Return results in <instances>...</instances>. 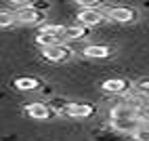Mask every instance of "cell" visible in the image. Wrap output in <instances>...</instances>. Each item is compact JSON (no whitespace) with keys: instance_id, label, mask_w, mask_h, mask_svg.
Segmentation results:
<instances>
[{"instance_id":"13","label":"cell","mask_w":149,"mask_h":141,"mask_svg":"<svg viewBox=\"0 0 149 141\" xmlns=\"http://www.w3.org/2000/svg\"><path fill=\"white\" fill-rule=\"evenodd\" d=\"M36 42L44 48V46H51V44H57V42H63V40L57 38V36H53V34H44V32H40V34L36 36Z\"/></svg>"},{"instance_id":"7","label":"cell","mask_w":149,"mask_h":141,"mask_svg":"<svg viewBox=\"0 0 149 141\" xmlns=\"http://www.w3.org/2000/svg\"><path fill=\"white\" fill-rule=\"evenodd\" d=\"M25 114L29 118H34V120H48L53 116V107L42 103V101H34V103L25 105Z\"/></svg>"},{"instance_id":"11","label":"cell","mask_w":149,"mask_h":141,"mask_svg":"<svg viewBox=\"0 0 149 141\" xmlns=\"http://www.w3.org/2000/svg\"><path fill=\"white\" fill-rule=\"evenodd\" d=\"M86 36L84 25H67L65 27V40H82Z\"/></svg>"},{"instance_id":"19","label":"cell","mask_w":149,"mask_h":141,"mask_svg":"<svg viewBox=\"0 0 149 141\" xmlns=\"http://www.w3.org/2000/svg\"><path fill=\"white\" fill-rule=\"evenodd\" d=\"M136 88L141 90V93H149V80H147V78L139 80V82H136Z\"/></svg>"},{"instance_id":"2","label":"cell","mask_w":149,"mask_h":141,"mask_svg":"<svg viewBox=\"0 0 149 141\" xmlns=\"http://www.w3.org/2000/svg\"><path fill=\"white\" fill-rule=\"evenodd\" d=\"M59 114H61V116H67V118H91V116L95 114V107H93V105H88V103L67 101Z\"/></svg>"},{"instance_id":"17","label":"cell","mask_w":149,"mask_h":141,"mask_svg":"<svg viewBox=\"0 0 149 141\" xmlns=\"http://www.w3.org/2000/svg\"><path fill=\"white\" fill-rule=\"evenodd\" d=\"M139 116H141L143 122H147V124H149V101H145V103L141 105V109H139Z\"/></svg>"},{"instance_id":"3","label":"cell","mask_w":149,"mask_h":141,"mask_svg":"<svg viewBox=\"0 0 149 141\" xmlns=\"http://www.w3.org/2000/svg\"><path fill=\"white\" fill-rule=\"evenodd\" d=\"M15 19H17V23H21V25H36V23H40L42 21V11L38 6H25V8H17L15 11Z\"/></svg>"},{"instance_id":"1","label":"cell","mask_w":149,"mask_h":141,"mask_svg":"<svg viewBox=\"0 0 149 141\" xmlns=\"http://www.w3.org/2000/svg\"><path fill=\"white\" fill-rule=\"evenodd\" d=\"M72 55H74V48L65 42H57V44L42 48V57L48 59V61H53V63H63L67 59H72Z\"/></svg>"},{"instance_id":"8","label":"cell","mask_w":149,"mask_h":141,"mask_svg":"<svg viewBox=\"0 0 149 141\" xmlns=\"http://www.w3.org/2000/svg\"><path fill=\"white\" fill-rule=\"evenodd\" d=\"M128 88H130V84H128L124 78H107L101 84V90L111 93V95H126Z\"/></svg>"},{"instance_id":"10","label":"cell","mask_w":149,"mask_h":141,"mask_svg":"<svg viewBox=\"0 0 149 141\" xmlns=\"http://www.w3.org/2000/svg\"><path fill=\"white\" fill-rule=\"evenodd\" d=\"M13 86L17 90H38L42 86V82L38 78H32V76H21V78H17L13 82Z\"/></svg>"},{"instance_id":"18","label":"cell","mask_w":149,"mask_h":141,"mask_svg":"<svg viewBox=\"0 0 149 141\" xmlns=\"http://www.w3.org/2000/svg\"><path fill=\"white\" fill-rule=\"evenodd\" d=\"M13 6H17V8H25V6H32L36 0H8Z\"/></svg>"},{"instance_id":"16","label":"cell","mask_w":149,"mask_h":141,"mask_svg":"<svg viewBox=\"0 0 149 141\" xmlns=\"http://www.w3.org/2000/svg\"><path fill=\"white\" fill-rule=\"evenodd\" d=\"M105 0H76V4L80 8H99Z\"/></svg>"},{"instance_id":"14","label":"cell","mask_w":149,"mask_h":141,"mask_svg":"<svg viewBox=\"0 0 149 141\" xmlns=\"http://www.w3.org/2000/svg\"><path fill=\"white\" fill-rule=\"evenodd\" d=\"M132 137H134V141H149V124L143 122L141 126L136 128V133H134Z\"/></svg>"},{"instance_id":"9","label":"cell","mask_w":149,"mask_h":141,"mask_svg":"<svg viewBox=\"0 0 149 141\" xmlns=\"http://www.w3.org/2000/svg\"><path fill=\"white\" fill-rule=\"evenodd\" d=\"M82 55L88 59H107L111 57V48L105 44H88L82 48Z\"/></svg>"},{"instance_id":"12","label":"cell","mask_w":149,"mask_h":141,"mask_svg":"<svg viewBox=\"0 0 149 141\" xmlns=\"http://www.w3.org/2000/svg\"><path fill=\"white\" fill-rule=\"evenodd\" d=\"M65 27H67V25H57V23H44V25L40 27V32H44V34H53V36H57V38L65 40Z\"/></svg>"},{"instance_id":"4","label":"cell","mask_w":149,"mask_h":141,"mask_svg":"<svg viewBox=\"0 0 149 141\" xmlns=\"http://www.w3.org/2000/svg\"><path fill=\"white\" fill-rule=\"evenodd\" d=\"M143 124L141 116H130V118H116L111 120V126L116 133H122V135H134L136 128Z\"/></svg>"},{"instance_id":"6","label":"cell","mask_w":149,"mask_h":141,"mask_svg":"<svg viewBox=\"0 0 149 141\" xmlns=\"http://www.w3.org/2000/svg\"><path fill=\"white\" fill-rule=\"evenodd\" d=\"M107 19H111L116 23H132L136 19V11L130 6H111L107 11Z\"/></svg>"},{"instance_id":"5","label":"cell","mask_w":149,"mask_h":141,"mask_svg":"<svg viewBox=\"0 0 149 141\" xmlns=\"http://www.w3.org/2000/svg\"><path fill=\"white\" fill-rule=\"evenodd\" d=\"M105 19H107V15H103L99 8H80V13H78V23L84 27H97Z\"/></svg>"},{"instance_id":"15","label":"cell","mask_w":149,"mask_h":141,"mask_svg":"<svg viewBox=\"0 0 149 141\" xmlns=\"http://www.w3.org/2000/svg\"><path fill=\"white\" fill-rule=\"evenodd\" d=\"M0 23H2V29L11 27V25H15V23H17V19H15V13L2 11V19H0Z\"/></svg>"}]
</instances>
